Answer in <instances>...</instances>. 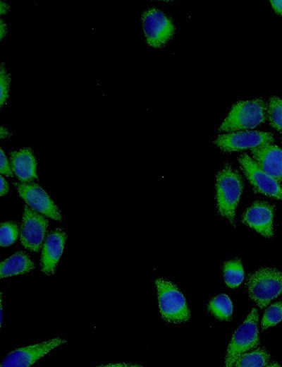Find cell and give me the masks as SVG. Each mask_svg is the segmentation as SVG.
Returning <instances> with one entry per match:
<instances>
[{
	"label": "cell",
	"instance_id": "cell-1",
	"mask_svg": "<svg viewBox=\"0 0 282 367\" xmlns=\"http://www.w3.org/2000/svg\"><path fill=\"white\" fill-rule=\"evenodd\" d=\"M243 184L241 176L228 164L218 173L216 181L217 211L234 224L237 207Z\"/></svg>",
	"mask_w": 282,
	"mask_h": 367
},
{
	"label": "cell",
	"instance_id": "cell-2",
	"mask_svg": "<svg viewBox=\"0 0 282 367\" xmlns=\"http://www.w3.org/2000/svg\"><path fill=\"white\" fill-rule=\"evenodd\" d=\"M266 109L267 104L261 99L240 101L232 107L219 131L233 132L253 128L265 121Z\"/></svg>",
	"mask_w": 282,
	"mask_h": 367
},
{
	"label": "cell",
	"instance_id": "cell-3",
	"mask_svg": "<svg viewBox=\"0 0 282 367\" xmlns=\"http://www.w3.org/2000/svg\"><path fill=\"white\" fill-rule=\"evenodd\" d=\"M250 297L261 308L282 294V273L275 268L262 267L247 279Z\"/></svg>",
	"mask_w": 282,
	"mask_h": 367
},
{
	"label": "cell",
	"instance_id": "cell-4",
	"mask_svg": "<svg viewBox=\"0 0 282 367\" xmlns=\"http://www.w3.org/2000/svg\"><path fill=\"white\" fill-rule=\"evenodd\" d=\"M159 307L163 320L171 323L187 321L190 316L184 296L172 282L157 279Z\"/></svg>",
	"mask_w": 282,
	"mask_h": 367
},
{
	"label": "cell",
	"instance_id": "cell-5",
	"mask_svg": "<svg viewBox=\"0 0 282 367\" xmlns=\"http://www.w3.org/2000/svg\"><path fill=\"white\" fill-rule=\"evenodd\" d=\"M259 344L258 313L253 308L235 332L225 358L226 366H234L237 359Z\"/></svg>",
	"mask_w": 282,
	"mask_h": 367
},
{
	"label": "cell",
	"instance_id": "cell-6",
	"mask_svg": "<svg viewBox=\"0 0 282 367\" xmlns=\"http://www.w3.org/2000/svg\"><path fill=\"white\" fill-rule=\"evenodd\" d=\"M238 162L240 168L255 191L282 200V187L278 181L266 173L253 159L246 154L240 155Z\"/></svg>",
	"mask_w": 282,
	"mask_h": 367
},
{
	"label": "cell",
	"instance_id": "cell-7",
	"mask_svg": "<svg viewBox=\"0 0 282 367\" xmlns=\"http://www.w3.org/2000/svg\"><path fill=\"white\" fill-rule=\"evenodd\" d=\"M142 23L147 42L153 47L164 45L174 32L170 18L157 8L145 11L142 16Z\"/></svg>",
	"mask_w": 282,
	"mask_h": 367
},
{
	"label": "cell",
	"instance_id": "cell-8",
	"mask_svg": "<svg viewBox=\"0 0 282 367\" xmlns=\"http://www.w3.org/2000/svg\"><path fill=\"white\" fill-rule=\"evenodd\" d=\"M274 141V138L270 133L243 131L221 135L214 143L224 152H233L271 144Z\"/></svg>",
	"mask_w": 282,
	"mask_h": 367
},
{
	"label": "cell",
	"instance_id": "cell-9",
	"mask_svg": "<svg viewBox=\"0 0 282 367\" xmlns=\"http://www.w3.org/2000/svg\"><path fill=\"white\" fill-rule=\"evenodd\" d=\"M48 221L41 215L25 206L20 231V241L25 248L37 252L42 244Z\"/></svg>",
	"mask_w": 282,
	"mask_h": 367
},
{
	"label": "cell",
	"instance_id": "cell-10",
	"mask_svg": "<svg viewBox=\"0 0 282 367\" xmlns=\"http://www.w3.org/2000/svg\"><path fill=\"white\" fill-rule=\"evenodd\" d=\"M66 342L57 337L44 342L18 349L11 352L1 362L2 367H27L48 354L51 349Z\"/></svg>",
	"mask_w": 282,
	"mask_h": 367
},
{
	"label": "cell",
	"instance_id": "cell-11",
	"mask_svg": "<svg viewBox=\"0 0 282 367\" xmlns=\"http://www.w3.org/2000/svg\"><path fill=\"white\" fill-rule=\"evenodd\" d=\"M20 195L35 210L48 217L61 221L59 208L47 192L35 184H16Z\"/></svg>",
	"mask_w": 282,
	"mask_h": 367
},
{
	"label": "cell",
	"instance_id": "cell-12",
	"mask_svg": "<svg viewBox=\"0 0 282 367\" xmlns=\"http://www.w3.org/2000/svg\"><path fill=\"white\" fill-rule=\"evenodd\" d=\"M274 207L266 202H256L242 216V222L265 237L274 235Z\"/></svg>",
	"mask_w": 282,
	"mask_h": 367
},
{
	"label": "cell",
	"instance_id": "cell-13",
	"mask_svg": "<svg viewBox=\"0 0 282 367\" xmlns=\"http://www.w3.org/2000/svg\"><path fill=\"white\" fill-rule=\"evenodd\" d=\"M251 154L260 168L276 181H282V149L269 144L252 148Z\"/></svg>",
	"mask_w": 282,
	"mask_h": 367
},
{
	"label": "cell",
	"instance_id": "cell-14",
	"mask_svg": "<svg viewBox=\"0 0 282 367\" xmlns=\"http://www.w3.org/2000/svg\"><path fill=\"white\" fill-rule=\"evenodd\" d=\"M66 234L61 229L51 231L47 237L42 252V271L53 275L57 263L63 253Z\"/></svg>",
	"mask_w": 282,
	"mask_h": 367
},
{
	"label": "cell",
	"instance_id": "cell-15",
	"mask_svg": "<svg viewBox=\"0 0 282 367\" xmlns=\"http://www.w3.org/2000/svg\"><path fill=\"white\" fill-rule=\"evenodd\" d=\"M12 169L17 177L23 182L37 179L36 161L30 148H23L11 153Z\"/></svg>",
	"mask_w": 282,
	"mask_h": 367
},
{
	"label": "cell",
	"instance_id": "cell-16",
	"mask_svg": "<svg viewBox=\"0 0 282 367\" xmlns=\"http://www.w3.org/2000/svg\"><path fill=\"white\" fill-rule=\"evenodd\" d=\"M35 265L25 253L19 251L1 264V278L24 274L31 271Z\"/></svg>",
	"mask_w": 282,
	"mask_h": 367
},
{
	"label": "cell",
	"instance_id": "cell-17",
	"mask_svg": "<svg viewBox=\"0 0 282 367\" xmlns=\"http://www.w3.org/2000/svg\"><path fill=\"white\" fill-rule=\"evenodd\" d=\"M233 303L226 294H219L213 298L209 305V311L218 319L227 320L233 313Z\"/></svg>",
	"mask_w": 282,
	"mask_h": 367
},
{
	"label": "cell",
	"instance_id": "cell-18",
	"mask_svg": "<svg viewBox=\"0 0 282 367\" xmlns=\"http://www.w3.org/2000/svg\"><path fill=\"white\" fill-rule=\"evenodd\" d=\"M226 284L231 288L238 287L243 281L244 270L240 260H229L223 267Z\"/></svg>",
	"mask_w": 282,
	"mask_h": 367
},
{
	"label": "cell",
	"instance_id": "cell-19",
	"mask_svg": "<svg viewBox=\"0 0 282 367\" xmlns=\"http://www.w3.org/2000/svg\"><path fill=\"white\" fill-rule=\"evenodd\" d=\"M269 354L262 349L243 354L235 361L234 366L241 367H263L268 366Z\"/></svg>",
	"mask_w": 282,
	"mask_h": 367
},
{
	"label": "cell",
	"instance_id": "cell-20",
	"mask_svg": "<svg viewBox=\"0 0 282 367\" xmlns=\"http://www.w3.org/2000/svg\"><path fill=\"white\" fill-rule=\"evenodd\" d=\"M266 116L270 125L276 130L282 132V100L271 97L269 100Z\"/></svg>",
	"mask_w": 282,
	"mask_h": 367
},
{
	"label": "cell",
	"instance_id": "cell-21",
	"mask_svg": "<svg viewBox=\"0 0 282 367\" xmlns=\"http://www.w3.org/2000/svg\"><path fill=\"white\" fill-rule=\"evenodd\" d=\"M282 320V301L271 305L265 311L262 321V329L264 330Z\"/></svg>",
	"mask_w": 282,
	"mask_h": 367
},
{
	"label": "cell",
	"instance_id": "cell-22",
	"mask_svg": "<svg viewBox=\"0 0 282 367\" xmlns=\"http://www.w3.org/2000/svg\"><path fill=\"white\" fill-rule=\"evenodd\" d=\"M18 235V228L12 222H4L1 226L0 241L1 246L13 244Z\"/></svg>",
	"mask_w": 282,
	"mask_h": 367
},
{
	"label": "cell",
	"instance_id": "cell-23",
	"mask_svg": "<svg viewBox=\"0 0 282 367\" xmlns=\"http://www.w3.org/2000/svg\"><path fill=\"white\" fill-rule=\"evenodd\" d=\"M9 87V76H8L4 66H1V107L6 102Z\"/></svg>",
	"mask_w": 282,
	"mask_h": 367
},
{
	"label": "cell",
	"instance_id": "cell-24",
	"mask_svg": "<svg viewBox=\"0 0 282 367\" xmlns=\"http://www.w3.org/2000/svg\"><path fill=\"white\" fill-rule=\"evenodd\" d=\"M0 160H1V164H0L1 173L3 174H5L6 176H11L12 172H11L10 165H9L7 158L5 156L2 150H1Z\"/></svg>",
	"mask_w": 282,
	"mask_h": 367
},
{
	"label": "cell",
	"instance_id": "cell-25",
	"mask_svg": "<svg viewBox=\"0 0 282 367\" xmlns=\"http://www.w3.org/2000/svg\"><path fill=\"white\" fill-rule=\"evenodd\" d=\"M270 2L276 13L282 15V0H272Z\"/></svg>",
	"mask_w": 282,
	"mask_h": 367
},
{
	"label": "cell",
	"instance_id": "cell-26",
	"mask_svg": "<svg viewBox=\"0 0 282 367\" xmlns=\"http://www.w3.org/2000/svg\"><path fill=\"white\" fill-rule=\"evenodd\" d=\"M0 179H1V195L3 196V195H6V193L8 192V185L3 176H1Z\"/></svg>",
	"mask_w": 282,
	"mask_h": 367
},
{
	"label": "cell",
	"instance_id": "cell-27",
	"mask_svg": "<svg viewBox=\"0 0 282 367\" xmlns=\"http://www.w3.org/2000/svg\"><path fill=\"white\" fill-rule=\"evenodd\" d=\"M6 32V25L4 23L2 20H1V38L2 39L4 37V35Z\"/></svg>",
	"mask_w": 282,
	"mask_h": 367
},
{
	"label": "cell",
	"instance_id": "cell-28",
	"mask_svg": "<svg viewBox=\"0 0 282 367\" xmlns=\"http://www.w3.org/2000/svg\"><path fill=\"white\" fill-rule=\"evenodd\" d=\"M9 133L8 130L3 126L1 127V138H4L8 136Z\"/></svg>",
	"mask_w": 282,
	"mask_h": 367
},
{
	"label": "cell",
	"instance_id": "cell-29",
	"mask_svg": "<svg viewBox=\"0 0 282 367\" xmlns=\"http://www.w3.org/2000/svg\"><path fill=\"white\" fill-rule=\"evenodd\" d=\"M8 6L6 4L1 2V13H6V11L8 10Z\"/></svg>",
	"mask_w": 282,
	"mask_h": 367
}]
</instances>
